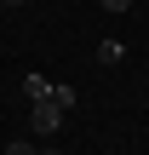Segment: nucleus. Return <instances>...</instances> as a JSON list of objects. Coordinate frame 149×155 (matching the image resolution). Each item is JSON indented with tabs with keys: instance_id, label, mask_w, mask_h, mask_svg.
Listing matches in <instances>:
<instances>
[{
	"instance_id": "obj_3",
	"label": "nucleus",
	"mask_w": 149,
	"mask_h": 155,
	"mask_svg": "<svg viewBox=\"0 0 149 155\" xmlns=\"http://www.w3.org/2000/svg\"><path fill=\"white\" fill-rule=\"evenodd\" d=\"M121 58H126V46H121V40H98V63H103V69H109V63H121Z\"/></svg>"
},
{
	"instance_id": "obj_4",
	"label": "nucleus",
	"mask_w": 149,
	"mask_h": 155,
	"mask_svg": "<svg viewBox=\"0 0 149 155\" xmlns=\"http://www.w3.org/2000/svg\"><path fill=\"white\" fill-rule=\"evenodd\" d=\"M52 104H57V109L69 115V109H75V86H52Z\"/></svg>"
},
{
	"instance_id": "obj_6",
	"label": "nucleus",
	"mask_w": 149,
	"mask_h": 155,
	"mask_svg": "<svg viewBox=\"0 0 149 155\" xmlns=\"http://www.w3.org/2000/svg\"><path fill=\"white\" fill-rule=\"evenodd\" d=\"M98 6H103V12H126L132 0H98Z\"/></svg>"
},
{
	"instance_id": "obj_2",
	"label": "nucleus",
	"mask_w": 149,
	"mask_h": 155,
	"mask_svg": "<svg viewBox=\"0 0 149 155\" xmlns=\"http://www.w3.org/2000/svg\"><path fill=\"white\" fill-rule=\"evenodd\" d=\"M23 92H29V104H46V98H52V81L29 69V81H23Z\"/></svg>"
},
{
	"instance_id": "obj_5",
	"label": "nucleus",
	"mask_w": 149,
	"mask_h": 155,
	"mask_svg": "<svg viewBox=\"0 0 149 155\" xmlns=\"http://www.w3.org/2000/svg\"><path fill=\"white\" fill-rule=\"evenodd\" d=\"M6 155H40V150H34L29 138H11V144H6Z\"/></svg>"
},
{
	"instance_id": "obj_1",
	"label": "nucleus",
	"mask_w": 149,
	"mask_h": 155,
	"mask_svg": "<svg viewBox=\"0 0 149 155\" xmlns=\"http://www.w3.org/2000/svg\"><path fill=\"white\" fill-rule=\"evenodd\" d=\"M29 127H34L40 138H52V132L63 127V109H57L52 98H46V104H29Z\"/></svg>"
},
{
	"instance_id": "obj_8",
	"label": "nucleus",
	"mask_w": 149,
	"mask_h": 155,
	"mask_svg": "<svg viewBox=\"0 0 149 155\" xmlns=\"http://www.w3.org/2000/svg\"><path fill=\"white\" fill-rule=\"evenodd\" d=\"M40 155H57V150H40Z\"/></svg>"
},
{
	"instance_id": "obj_7",
	"label": "nucleus",
	"mask_w": 149,
	"mask_h": 155,
	"mask_svg": "<svg viewBox=\"0 0 149 155\" xmlns=\"http://www.w3.org/2000/svg\"><path fill=\"white\" fill-rule=\"evenodd\" d=\"M0 6H23V0H0Z\"/></svg>"
}]
</instances>
